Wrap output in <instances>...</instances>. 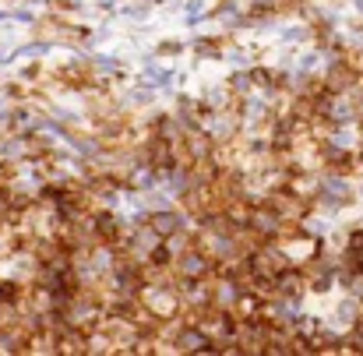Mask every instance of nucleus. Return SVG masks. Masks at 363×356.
<instances>
[]
</instances>
